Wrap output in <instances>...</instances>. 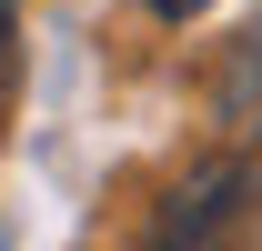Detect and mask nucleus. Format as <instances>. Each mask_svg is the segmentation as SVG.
I'll return each mask as SVG.
<instances>
[{"instance_id": "nucleus-1", "label": "nucleus", "mask_w": 262, "mask_h": 251, "mask_svg": "<svg viewBox=\"0 0 262 251\" xmlns=\"http://www.w3.org/2000/svg\"><path fill=\"white\" fill-rule=\"evenodd\" d=\"M252 191H262V161H252V151L192 161V171L151 201L141 251H232V231H242V211H252Z\"/></svg>"}, {"instance_id": "nucleus-2", "label": "nucleus", "mask_w": 262, "mask_h": 251, "mask_svg": "<svg viewBox=\"0 0 262 251\" xmlns=\"http://www.w3.org/2000/svg\"><path fill=\"white\" fill-rule=\"evenodd\" d=\"M212 111H222V131L252 151L262 141V20L242 40H232V61H222V81H212Z\"/></svg>"}, {"instance_id": "nucleus-4", "label": "nucleus", "mask_w": 262, "mask_h": 251, "mask_svg": "<svg viewBox=\"0 0 262 251\" xmlns=\"http://www.w3.org/2000/svg\"><path fill=\"white\" fill-rule=\"evenodd\" d=\"M151 10H162V20H192V10H202V0H151Z\"/></svg>"}, {"instance_id": "nucleus-3", "label": "nucleus", "mask_w": 262, "mask_h": 251, "mask_svg": "<svg viewBox=\"0 0 262 251\" xmlns=\"http://www.w3.org/2000/svg\"><path fill=\"white\" fill-rule=\"evenodd\" d=\"M10 91H20V0H0V121H10Z\"/></svg>"}]
</instances>
